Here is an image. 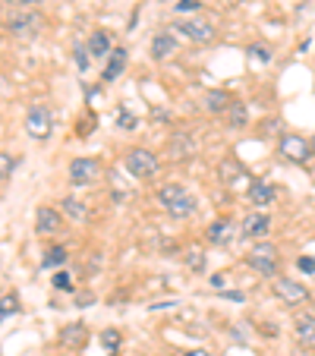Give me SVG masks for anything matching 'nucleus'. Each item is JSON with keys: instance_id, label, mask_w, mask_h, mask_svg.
<instances>
[{"instance_id": "obj_1", "label": "nucleus", "mask_w": 315, "mask_h": 356, "mask_svg": "<svg viewBox=\"0 0 315 356\" xmlns=\"http://www.w3.org/2000/svg\"><path fill=\"white\" fill-rule=\"evenodd\" d=\"M158 205H161V209L168 211L170 218H177V221H183V218H193L195 209H199L195 195L189 193L183 183H164V186L158 189Z\"/></svg>"}, {"instance_id": "obj_2", "label": "nucleus", "mask_w": 315, "mask_h": 356, "mask_svg": "<svg viewBox=\"0 0 315 356\" xmlns=\"http://www.w3.org/2000/svg\"><path fill=\"white\" fill-rule=\"evenodd\" d=\"M3 26H7V32L10 35H16V38H26V41H32V38H38V32H41V26H45V19H41L35 10H10V13H3Z\"/></svg>"}, {"instance_id": "obj_3", "label": "nucleus", "mask_w": 315, "mask_h": 356, "mask_svg": "<svg viewBox=\"0 0 315 356\" xmlns=\"http://www.w3.org/2000/svg\"><path fill=\"white\" fill-rule=\"evenodd\" d=\"M123 168L136 177V180H152L158 174V155H152L148 148H129L123 155Z\"/></svg>"}, {"instance_id": "obj_4", "label": "nucleus", "mask_w": 315, "mask_h": 356, "mask_svg": "<svg viewBox=\"0 0 315 356\" xmlns=\"http://www.w3.org/2000/svg\"><path fill=\"white\" fill-rule=\"evenodd\" d=\"M26 129L35 142L51 139V133H54V111L47 104H32L26 114Z\"/></svg>"}, {"instance_id": "obj_5", "label": "nucleus", "mask_w": 315, "mask_h": 356, "mask_svg": "<svg viewBox=\"0 0 315 356\" xmlns=\"http://www.w3.org/2000/svg\"><path fill=\"white\" fill-rule=\"evenodd\" d=\"M246 265L265 277L277 275V246H271V243H255V246L249 249Z\"/></svg>"}, {"instance_id": "obj_6", "label": "nucleus", "mask_w": 315, "mask_h": 356, "mask_svg": "<svg viewBox=\"0 0 315 356\" xmlns=\"http://www.w3.org/2000/svg\"><path fill=\"white\" fill-rule=\"evenodd\" d=\"M98 177H101V161H95V158H76L70 164V183L73 186H92Z\"/></svg>"}, {"instance_id": "obj_7", "label": "nucleus", "mask_w": 315, "mask_h": 356, "mask_svg": "<svg viewBox=\"0 0 315 356\" xmlns=\"http://www.w3.org/2000/svg\"><path fill=\"white\" fill-rule=\"evenodd\" d=\"M275 296L284 302V306H300V302L309 300V290H306V284H300V281L277 277L275 281Z\"/></svg>"}, {"instance_id": "obj_8", "label": "nucleus", "mask_w": 315, "mask_h": 356, "mask_svg": "<svg viewBox=\"0 0 315 356\" xmlns=\"http://www.w3.org/2000/svg\"><path fill=\"white\" fill-rule=\"evenodd\" d=\"M281 155L287 158L290 164H306L309 158H312V148H309V142L302 139V136H281Z\"/></svg>"}, {"instance_id": "obj_9", "label": "nucleus", "mask_w": 315, "mask_h": 356, "mask_svg": "<svg viewBox=\"0 0 315 356\" xmlns=\"http://www.w3.org/2000/svg\"><path fill=\"white\" fill-rule=\"evenodd\" d=\"M174 29L183 35V38H189V41H202V44L215 38V26H211V22H205V19H180Z\"/></svg>"}, {"instance_id": "obj_10", "label": "nucleus", "mask_w": 315, "mask_h": 356, "mask_svg": "<svg viewBox=\"0 0 315 356\" xmlns=\"http://www.w3.org/2000/svg\"><path fill=\"white\" fill-rule=\"evenodd\" d=\"M35 230L38 234H60L63 230V211L51 209V205H41L38 211H35Z\"/></svg>"}, {"instance_id": "obj_11", "label": "nucleus", "mask_w": 315, "mask_h": 356, "mask_svg": "<svg viewBox=\"0 0 315 356\" xmlns=\"http://www.w3.org/2000/svg\"><path fill=\"white\" fill-rule=\"evenodd\" d=\"M268 230H271V218L265 215V211H252V215L243 218L240 234L246 236V240H261V236H268Z\"/></svg>"}, {"instance_id": "obj_12", "label": "nucleus", "mask_w": 315, "mask_h": 356, "mask_svg": "<svg viewBox=\"0 0 315 356\" xmlns=\"http://www.w3.org/2000/svg\"><path fill=\"white\" fill-rule=\"evenodd\" d=\"M249 202L259 205V209L271 205V202H275V186H271L268 180H252L249 183Z\"/></svg>"}, {"instance_id": "obj_13", "label": "nucleus", "mask_w": 315, "mask_h": 356, "mask_svg": "<svg viewBox=\"0 0 315 356\" xmlns=\"http://www.w3.org/2000/svg\"><path fill=\"white\" fill-rule=\"evenodd\" d=\"M170 54H177V38L170 32H158L152 38V57L154 60H168Z\"/></svg>"}, {"instance_id": "obj_14", "label": "nucleus", "mask_w": 315, "mask_h": 356, "mask_svg": "<svg viewBox=\"0 0 315 356\" xmlns=\"http://www.w3.org/2000/svg\"><path fill=\"white\" fill-rule=\"evenodd\" d=\"M208 243H215V246H230L234 243V224L230 221H215L208 227Z\"/></svg>"}, {"instance_id": "obj_15", "label": "nucleus", "mask_w": 315, "mask_h": 356, "mask_svg": "<svg viewBox=\"0 0 315 356\" xmlns=\"http://www.w3.org/2000/svg\"><path fill=\"white\" fill-rule=\"evenodd\" d=\"M293 331H296V341L300 343L315 347V316H296Z\"/></svg>"}, {"instance_id": "obj_16", "label": "nucleus", "mask_w": 315, "mask_h": 356, "mask_svg": "<svg viewBox=\"0 0 315 356\" xmlns=\"http://www.w3.org/2000/svg\"><path fill=\"white\" fill-rule=\"evenodd\" d=\"M123 67H127V47H114L108 57V67H104V82H114L123 73Z\"/></svg>"}, {"instance_id": "obj_17", "label": "nucleus", "mask_w": 315, "mask_h": 356, "mask_svg": "<svg viewBox=\"0 0 315 356\" xmlns=\"http://www.w3.org/2000/svg\"><path fill=\"white\" fill-rule=\"evenodd\" d=\"M202 104H205L208 114H221V111H230L227 92H205V95H202Z\"/></svg>"}, {"instance_id": "obj_18", "label": "nucleus", "mask_w": 315, "mask_h": 356, "mask_svg": "<svg viewBox=\"0 0 315 356\" xmlns=\"http://www.w3.org/2000/svg\"><path fill=\"white\" fill-rule=\"evenodd\" d=\"M88 54L92 57H111V35L108 32H95L92 38H88Z\"/></svg>"}, {"instance_id": "obj_19", "label": "nucleus", "mask_w": 315, "mask_h": 356, "mask_svg": "<svg viewBox=\"0 0 315 356\" xmlns=\"http://www.w3.org/2000/svg\"><path fill=\"white\" fill-rule=\"evenodd\" d=\"M60 205H63V215H67V218H73V221H86V218H88L86 202H79V199H76V195H67V199H63Z\"/></svg>"}, {"instance_id": "obj_20", "label": "nucleus", "mask_w": 315, "mask_h": 356, "mask_svg": "<svg viewBox=\"0 0 315 356\" xmlns=\"http://www.w3.org/2000/svg\"><path fill=\"white\" fill-rule=\"evenodd\" d=\"M60 343L63 347H82L86 343V325H67L60 334Z\"/></svg>"}, {"instance_id": "obj_21", "label": "nucleus", "mask_w": 315, "mask_h": 356, "mask_svg": "<svg viewBox=\"0 0 315 356\" xmlns=\"http://www.w3.org/2000/svg\"><path fill=\"white\" fill-rule=\"evenodd\" d=\"M67 249L63 246H51V249H45V259H41V265L45 268H60V265H67Z\"/></svg>"}, {"instance_id": "obj_22", "label": "nucleus", "mask_w": 315, "mask_h": 356, "mask_svg": "<svg viewBox=\"0 0 315 356\" xmlns=\"http://www.w3.org/2000/svg\"><path fill=\"white\" fill-rule=\"evenodd\" d=\"M170 152H174V158H189L193 155V142H189V136L177 133L174 139H170Z\"/></svg>"}, {"instance_id": "obj_23", "label": "nucleus", "mask_w": 315, "mask_h": 356, "mask_svg": "<svg viewBox=\"0 0 315 356\" xmlns=\"http://www.w3.org/2000/svg\"><path fill=\"white\" fill-rule=\"evenodd\" d=\"M218 174H221V183H230V186H234L236 177H243V168L236 161H221L218 164Z\"/></svg>"}, {"instance_id": "obj_24", "label": "nucleus", "mask_w": 315, "mask_h": 356, "mask_svg": "<svg viewBox=\"0 0 315 356\" xmlns=\"http://www.w3.org/2000/svg\"><path fill=\"white\" fill-rule=\"evenodd\" d=\"M19 312V296L16 293H7L3 300H0V322H7L10 316H16Z\"/></svg>"}, {"instance_id": "obj_25", "label": "nucleus", "mask_w": 315, "mask_h": 356, "mask_svg": "<svg viewBox=\"0 0 315 356\" xmlns=\"http://www.w3.org/2000/svg\"><path fill=\"white\" fill-rule=\"evenodd\" d=\"M16 164H19V161H16V155H7V152H0V180H7V177L16 170Z\"/></svg>"}, {"instance_id": "obj_26", "label": "nucleus", "mask_w": 315, "mask_h": 356, "mask_svg": "<svg viewBox=\"0 0 315 356\" xmlns=\"http://www.w3.org/2000/svg\"><path fill=\"white\" fill-rule=\"evenodd\" d=\"M101 347H108V350H117V347H120V331H114V328L101 331Z\"/></svg>"}, {"instance_id": "obj_27", "label": "nucleus", "mask_w": 315, "mask_h": 356, "mask_svg": "<svg viewBox=\"0 0 315 356\" xmlns=\"http://www.w3.org/2000/svg\"><path fill=\"white\" fill-rule=\"evenodd\" d=\"M73 57H76V67L88 70V44H76L73 47Z\"/></svg>"}, {"instance_id": "obj_28", "label": "nucleus", "mask_w": 315, "mask_h": 356, "mask_svg": "<svg viewBox=\"0 0 315 356\" xmlns=\"http://www.w3.org/2000/svg\"><path fill=\"white\" fill-rule=\"evenodd\" d=\"M249 57H255V60H261V63H268L271 60V51L265 44H252V47H249Z\"/></svg>"}, {"instance_id": "obj_29", "label": "nucleus", "mask_w": 315, "mask_h": 356, "mask_svg": "<svg viewBox=\"0 0 315 356\" xmlns=\"http://www.w3.org/2000/svg\"><path fill=\"white\" fill-rule=\"evenodd\" d=\"M117 127L129 133V129H136V117L129 114V111H120V114H117Z\"/></svg>"}, {"instance_id": "obj_30", "label": "nucleus", "mask_w": 315, "mask_h": 356, "mask_svg": "<svg viewBox=\"0 0 315 356\" xmlns=\"http://www.w3.org/2000/svg\"><path fill=\"white\" fill-rule=\"evenodd\" d=\"M230 123H234V127H243V123H246V111H243V104H230Z\"/></svg>"}, {"instance_id": "obj_31", "label": "nucleus", "mask_w": 315, "mask_h": 356, "mask_svg": "<svg viewBox=\"0 0 315 356\" xmlns=\"http://www.w3.org/2000/svg\"><path fill=\"white\" fill-rule=\"evenodd\" d=\"M54 287L57 290H73V281H70L67 271H57V275H54Z\"/></svg>"}, {"instance_id": "obj_32", "label": "nucleus", "mask_w": 315, "mask_h": 356, "mask_svg": "<svg viewBox=\"0 0 315 356\" xmlns=\"http://www.w3.org/2000/svg\"><path fill=\"white\" fill-rule=\"evenodd\" d=\"M296 268H300V271H306V275H315V259L300 256V259H296Z\"/></svg>"}, {"instance_id": "obj_33", "label": "nucleus", "mask_w": 315, "mask_h": 356, "mask_svg": "<svg viewBox=\"0 0 315 356\" xmlns=\"http://www.w3.org/2000/svg\"><path fill=\"white\" fill-rule=\"evenodd\" d=\"M199 7H202L199 0H177V10H180V13H195Z\"/></svg>"}, {"instance_id": "obj_34", "label": "nucleus", "mask_w": 315, "mask_h": 356, "mask_svg": "<svg viewBox=\"0 0 315 356\" xmlns=\"http://www.w3.org/2000/svg\"><path fill=\"white\" fill-rule=\"evenodd\" d=\"M7 3L16 10H32V7H38V3H45V0H7Z\"/></svg>"}, {"instance_id": "obj_35", "label": "nucleus", "mask_w": 315, "mask_h": 356, "mask_svg": "<svg viewBox=\"0 0 315 356\" xmlns=\"http://www.w3.org/2000/svg\"><path fill=\"white\" fill-rule=\"evenodd\" d=\"M183 356H211L208 350H189V353H183Z\"/></svg>"}, {"instance_id": "obj_36", "label": "nucleus", "mask_w": 315, "mask_h": 356, "mask_svg": "<svg viewBox=\"0 0 315 356\" xmlns=\"http://www.w3.org/2000/svg\"><path fill=\"white\" fill-rule=\"evenodd\" d=\"M309 148H312V155H315V136H312V139H309Z\"/></svg>"}]
</instances>
